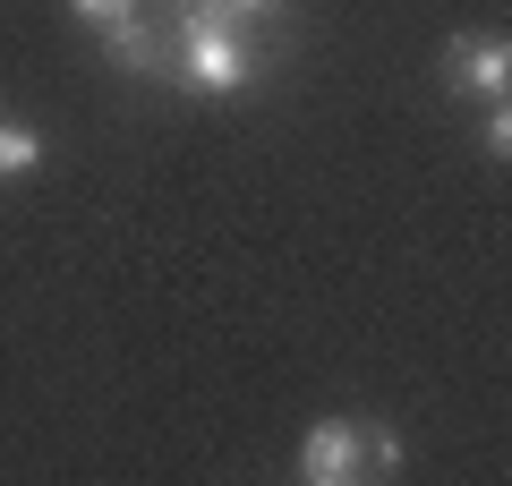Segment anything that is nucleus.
Listing matches in <instances>:
<instances>
[{
	"label": "nucleus",
	"instance_id": "39448f33",
	"mask_svg": "<svg viewBox=\"0 0 512 486\" xmlns=\"http://www.w3.org/2000/svg\"><path fill=\"white\" fill-rule=\"evenodd\" d=\"M35 171H43V137L0 120V180H35Z\"/></svg>",
	"mask_w": 512,
	"mask_h": 486
},
{
	"label": "nucleus",
	"instance_id": "6e6552de",
	"mask_svg": "<svg viewBox=\"0 0 512 486\" xmlns=\"http://www.w3.org/2000/svg\"><path fill=\"white\" fill-rule=\"evenodd\" d=\"M478 154H487V162L512 154V111L504 103H478Z\"/></svg>",
	"mask_w": 512,
	"mask_h": 486
},
{
	"label": "nucleus",
	"instance_id": "7ed1b4c3",
	"mask_svg": "<svg viewBox=\"0 0 512 486\" xmlns=\"http://www.w3.org/2000/svg\"><path fill=\"white\" fill-rule=\"evenodd\" d=\"M299 478L308 486H350L359 478V418H316L299 435Z\"/></svg>",
	"mask_w": 512,
	"mask_h": 486
},
{
	"label": "nucleus",
	"instance_id": "423d86ee",
	"mask_svg": "<svg viewBox=\"0 0 512 486\" xmlns=\"http://www.w3.org/2000/svg\"><path fill=\"white\" fill-rule=\"evenodd\" d=\"M188 9H205V18H222V26H239V35H248V26H274L291 0H188Z\"/></svg>",
	"mask_w": 512,
	"mask_h": 486
},
{
	"label": "nucleus",
	"instance_id": "0eeeda50",
	"mask_svg": "<svg viewBox=\"0 0 512 486\" xmlns=\"http://www.w3.org/2000/svg\"><path fill=\"white\" fill-rule=\"evenodd\" d=\"M69 18H77V26H94V35H111V26L146 18V0H69Z\"/></svg>",
	"mask_w": 512,
	"mask_h": 486
},
{
	"label": "nucleus",
	"instance_id": "20e7f679",
	"mask_svg": "<svg viewBox=\"0 0 512 486\" xmlns=\"http://www.w3.org/2000/svg\"><path fill=\"white\" fill-rule=\"evenodd\" d=\"M359 478H402V435L384 418H359Z\"/></svg>",
	"mask_w": 512,
	"mask_h": 486
},
{
	"label": "nucleus",
	"instance_id": "f03ea898",
	"mask_svg": "<svg viewBox=\"0 0 512 486\" xmlns=\"http://www.w3.org/2000/svg\"><path fill=\"white\" fill-rule=\"evenodd\" d=\"M444 86L470 94V103H504V86H512V43H504V35H453V43H444Z\"/></svg>",
	"mask_w": 512,
	"mask_h": 486
},
{
	"label": "nucleus",
	"instance_id": "f257e3e1",
	"mask_svg": "<svg viewBox=\"0 0 512 486\" xmlns=\"http://www.w3.org/2000/svg\"><path fill=\"white\" fill-rule=\"evenodd\" d=\"M171 60H180V77L197 94H248L256 86V43L239 26L188 9V0H180V18H171Z\"/></svg>",
	"mask_w": 512,
	"mask_h": 486
}]
</instances>
